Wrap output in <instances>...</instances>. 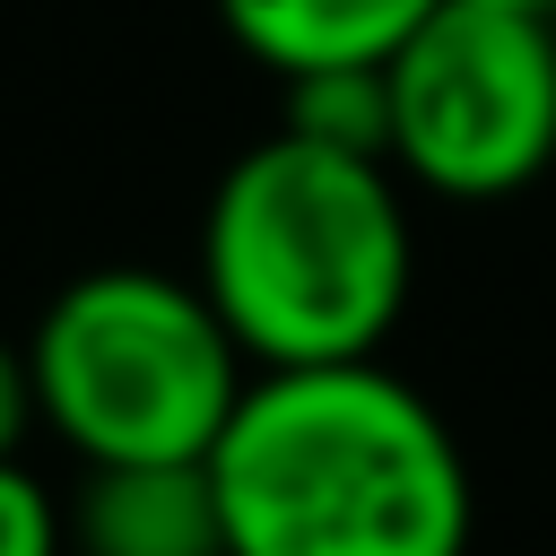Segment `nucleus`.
<instances>
[{
    "instance_id": "nucleus-7",
    "label": "nucleus",
    "mask_w": 556,
    "mask_h": 556,
    "mask_svg": "<svg viewBox=\"0 0 556 556\" xmlns=\"http://www.w3.org/2000/svg\"><path fill=\"white\" fill-rule=\"evenodd\" d=\"M278 87H287L278 130L391 165V70H304V78H278Z\"/></svg>"
},
{
    "instance_id": "nucleus-4",
    "label": "nucleus",
    "mask_w": 556,
    "mask_h": 556,
    "mask_svg": "<svg viewBox=\"0 0 556 556\" xmlns=\"http://www.w3.org/2000/svg\"><path fill=\"white\" fill-rule=\"evenodd\" d=\"M556 165V26L443 0L391 52V174L495 208Z\"/></svg>"
},
{
    "instance_id": "nucleus-8",
    "label": "nucleus",
    "mask_w": 556,
    "mask_h": 556,
    "mask_svg": "<svg viewBox=\"0 0 556 556\" xmlns=\"http://www.w3.org/2000/svg\"><path fill=\"white\" fill-rule=\"evenodd\" d=\"M0 556H70V513L26 460H0Z\"/></svg>"
},
{
    "instance_id": "nucleus-3",
    "label": "nucleus",
    "mask_w": 556,
    "mask_h": 556,
    "mask_svg": "<svg viewBox=\"0 0 556 556\" xmlns=\"http://www.w3.org/2000/svg\"><path fill=\"white\" fill-rule=\"evenodd\" d=\"M35 374V417L87 460V469H130V460H208L252 356L200 295V278L174 269H87L70 278L26 339Z\"/></svg>"
},
{
    "instance_id": "nucleus-6",
    "label": "nucleus",
    "mask_w": 556,
    "mask_h": 556,
    "mask_svg": "<svg viewBox=\"0 0 556 556\" xmlns=\"http://www.w3.org/2000/svg\"><path fill=\"white\" fill-rule=\"evenodd\" d=\"M443 0H217V26L269 78L304 70H391V52Z\"/></svg>"
},
{
    "instance_id": "nucleus-10",
    "label": "nucleus",
    "mask_w": 556,
    "mask_h": 556,
    "mask_svg": "<svg viewBox=\"0 0 556 556\" xmlns=\"http://www.w3.org/2000/svg\"><path fill=\"white\" fill-rule=\"evenodd\" d=\"M469 9H504V17H539V26H556V0H469Z\"/></svg>"
},
{
    "instance_id": "nucleus-1",
    "label": "nucleus",
    "mask_w": 556,
    "mask_h": 556,
    "mask_svg": "<svg viewBox=\"0 0 556 556\" xmlns=\"http://www.w3.org/2000/svg\"><path fill=\"white\" fill-rule=\"evenodd\" d=\"M208 486L226 556H469L478 539L452 417L382 356L252 374Z\"/></svg>"
},
{
    "instance_id": "nucleus-9",
    "label": "nucleus",
    "mask_w": 556,
    "mask_h": 556,
    "mask_svg": "<svg viewBox=\"0 0 556 556\" xmlns=\"http://www.w3.org/2000/svg\"><path fill=\"white\" fill-rule=\"evenodd\" d=\"M26 426H35V374H26V348L0 339V460H17Z\"/></svg>"
},
{
    "instance_id": "nucleus-5",
    "label": "nucleus",
    "mask_w": 556,
    "mask_h": 556,
    "mask_svg": "<svg viewBox=\"0 0 556 556\" xmlns=\"http://www.w3.org/2000/svg\"><path fill=\"white\" fill-rule=\"evenodd\" d=\"M70 556H226L208 460L87 469L70 504Z\"/></svg>"
},
{
    "instance_id": "nucleus-2",
    "label": "nucleus",
    "mask_w": 556,
    "mask_h": 556,
    "mask_svg": "<svg viewBox=\"0 0 556 556\" xmlns=\"http://www.w3.org/2000/svg\"><path fill=\"white\" fill-rule=\"evenodd\" d=\"M408 287L417 226L408 182L382 156L269 130L217 174L200 208V295L217 304L252 374L382 356Z\"/></svg>"
}]
</instances>
